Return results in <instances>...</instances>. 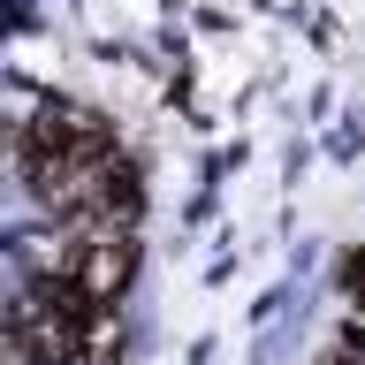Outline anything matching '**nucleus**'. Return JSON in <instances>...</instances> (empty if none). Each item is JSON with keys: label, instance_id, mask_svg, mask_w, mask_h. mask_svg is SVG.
Instances as JSON below:
<instances>
[{"label": "nucleus", "instance_id": "1", "mask_svg": "<svg viewBox=\"0 0 365 365\" xmlns=\"http://www.w3.org/2000/svg\"><path fill=\"white\" fill-rule=\"evenodd\" d=\"M130 267H137V251H130L122 228H91V221H84V228L61 244V282L84 297V304H114L122 282H130Z\"/></svg>", "mask_w": 365, "mask_h": 365}, {"label": "nucleus", "instance_id": "2", "mask_svg": "<svg viewBox=\"0 0 365 365\" xmlns=\"http://www.w3.org/2000/svg\"><path fill=\"white\" fill-rule=\"evenodd\" d=\"M342 297H350V304H358V319H365V244L342 259Z\"/></svg>", "mask_w": 365, "mask_h": 365}]
</instances>
